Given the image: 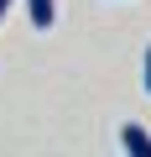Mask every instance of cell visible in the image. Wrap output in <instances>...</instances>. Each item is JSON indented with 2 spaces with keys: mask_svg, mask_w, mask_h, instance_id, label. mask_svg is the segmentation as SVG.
Masks as SVG:
<instances>
[{
  "mask_svg": "<svg viewBox=\"0 0 151 157\" xmlns=\"http://www.w3.org/2000/svg\"><path fill=\"white\" fill-rule=\"evenodd\" d=\"M120 147H125V152H135V157H151V131L130 121V126H120Z\"/></svg>",
  "mask_w": 151,
  "mask_h": 157,
  "instance_id": "cell-1",
  "label": "cell"
},
{
  "mask_svg": "<svg viewBox=\"0 0 151 157\" xmlns=\"http://www.w3.org/2000/svg\"><path fill=\"white\" fill-rule=\"evenodd\" d=\"M26 16H31L37 32H47V26L57 21V0H26Z\"/></svg>",
  "mask_w": 151,
  "mask_h": 157,
  "instance_id": "cell-2",
  "label": "cell"
},
{
  "mask_svg": "<svg viewBox=\"0 0 151 157\" xmlns=\"http://www.w3.org/2000/svg\"><path fill=\"white\" fill-rule=\"evenodd\" d=\"M146 89H151V47H146Z\"/></svg>",
  "mask_w": 151,
  "mask_h": 157,
  "instance_id": "cell-3",
  "label": "cell"
},
{
  "mask_svg": "<svg viewBox=\"0 0 151 157\" xmlns=\"http://www.w3.org/2000/svg\"><path fill=\"white\" fill-rule=\"evenodd\" d=\"M5 11H11V0H0V21H5Z\"/></svg>",
  "mask_w": 151,
  "mask_h": 157,
  "instance_id": "cell-4",
  "label": "cell"
}]
</instances>
